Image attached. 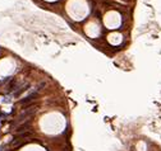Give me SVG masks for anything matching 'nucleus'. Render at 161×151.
Segmentation results:
<instances>
[{"instance_id":"obj_1","label":"nucleus","mask_w":161,"mask_h":151,"mask_svg":"<svg viewBox=\"0 0 161 151\" xmlns=\"http://www.w3.org/2000/svg\"><path fill=\"white\" fill-rule=\"evenodd\" d=\"M36 110H37V107L35 105V107H31V108H28L27 109L26 112H23V113H22L18 118H17V122H23L26 118H28L30 119V117H32L33 114L36 113Z\"/></svg>"},{"instance_id":"obj_2","label":"nucleus","mask_w":161,"mask_h":151,"mask_svg":"<svg viewBox=\"0 0 161 151\" xmlns=\"http://www.w3.org/2000/svg\"><path fill=\"white\" fill-rule=\"evenodd\" d=\"M38 98V93L37 92H32L30 95H27L26 98H23L21 100V104H23V105H26L27 103H31V102H33L35 99H37Z\"/></svg>"},{"instance_id":"obj_3","label":"nucleus","mask_w":161,"mask_h":151,"mask_svg":"<svg viewBox=\"0 0 161 151\" xmlns=\"http://www.w3.org/2000/svg\"><path fill=\"white\" fill-rule=\"evenodd\" d=\"M30 125H31V119H28V121L26 122V123L21 125V126H18V127H17V130H15V131L18 132V133H23V132L27 130V128L30 127Z\"/></svg>"},{"instance_id":"obj_4","label":"nucleus","mask_w":161,"mask_h":151,"mask_svg":"<svg viewBox=\"0 0 161 151\" xmlns=\"http://www.w3.org/2000/svg\"><path fill=\"white\" fill-rule=\"evenodd\" d=\"M28 86H30V85H28V84H27V85H24L23 88H21L18 92H15V93H14V97H19V95H21V94L23 93L24 90H27V88H28Z\"/></svg>"},{"instance_id":"obj_5","label":"nucleus","mask_w":161,"mask_h":151,"mask_svg":"<svg viewBox=\"0 0 161 151\" xmlns=\"http://www.w3.org/2000/svg\"><path fill=\"white\" fill-rule=\"evenodd\" d=\"M15 80H12L10 81V84L8 85V92H12V90H14V88H15Z\"/></svg>"}]
</instances>
